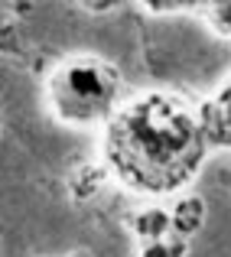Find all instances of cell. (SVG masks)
Here are the masks:
<instances>
[{
	"mask_svg": "<svg viewBox=\"0 0 231 257\" xmlns=\"http://www.w3.org/2000/svg\"><path fill=\"white\" fill-rule=\"evenodd\" d=\"M208 153L202 117L173 91H144L104 127V163L134 192H176Z\"/></svg>",
	"mask_w": 231,
	"mask_h": 257,
	"instance_id": "cell-1",
	"label": "cell"
},
{
	"mask_svg": "<svg viewBox=\"0 0 231 257\" xmlns=\"http://www.w3.org/2000/svg\"><path fill=\"white\" fill-rule=\"evenodd\" d=\"M46 98L62 124H101L118 114L121 72L101 56H72L49 72Z\"/></svg>",
	"mask_w": 231,
	"mask_h": 257,
	"instance_id": "cell-2",
	"label": "cell"
},
{
	"mask_svg": "<svg viewBox=\"0 0 231 257\" xmlns=\"http://www.w3.org/2000/svg\"><path fill=\"white\" fill-rule=\"evenodd\" d=\"M199 117H202V127H205L208 144L231 150V78L199 107Z\"/></svg>",
	"mask_w": 231,
	"mask_h": 257,
	"instance_id": "cell-3",
	"label": "cell"
},
{
	"mask_svg": "<svg viewBox=\"0 0 231 257\" xmlns=\"http://www.w3.org/2000/svg\"><path fill=\"white\" fill-rule=\"evenodd\" d=\"M107 166H101V163H85V166H78L75 173L69 176V195L75 202H88V199H94V195L104 189V182H107Z\"/></svg>",
	"mask_w": 231,
	"mask_h": 257,
	"instance_id": "cell-4",
	"label": "cell"
},
{
	"mask_svg": "<svg viewBox=\"0 0 231 257\" xmlns=\"http://www.w3.org/2000/svg\"><path fill=\"white\" fill-rule=\"evenodd\" d=\"M134 234L144 238V244L150 241H163V234L173 228V212H163V208H144V212L134 215Z\"/></svg>",
	"mask_w": 231,
	"mask_h": 257,
	"instance_id": "cell-5",
	"label": "cell"
},
{
	"mask_svg": "<svg viewBox=\"0 0 231 257\" xmlns=\"http://www.w3.org/2000/svg\"><path fill=\"white\" fill-rule=\"evenodd\" d=\"M202 221H205V202L195 199V195H189V199H179L173 208V228L179 238H189V234H195L202 228Z\"/></svg>",
	"mask_w": 231,
	"mask_h": 257,
	"instance_id": "cell-6",
	"label": "cell"
},
{
	"mask_svg": "<svg viewBox=\"0 0 231 257\" xmlns=\"http://www.w3.org/2000/svg\"><path fill=\"white\" fill-rule=\"evenodd\" d=\"M186 254V238L176 241H150L140 247V257H182Z\"/></svg>",
	"mask_w": 231,
	"mask_h": 257,
	"instance_id": "cell-7",
	"label": "cell"
},
{
	"mask_svg": "<svg viewBox=\"0 0 231 257\" xmlns=\"http://www.w3.org/2000/svg\"><path fill=\"white\" fill-rule=\"evenodd\" d=\"M208 23H212L215 33L221 36H231V0H221V4H208Z\"/></svg>",
	"mask_w": 231,
	"mask_h": 257,
	"instance_id": "cell-8",
	"label": "cell"
},
{
	"mask_svg": "<svg viewBox=\"0 0 231 257\" xmlns=\"http://www.w3.org/2000/svg\"><path fill=\"white\" fill-rule=\"evenodd\" d=\"M144 7L150 13H179V10H189L192 4H179V0H147Z\"/></svg>",
	"mask_w": 231,
	"mask_h": 257,
	"instance_id": "cell-9",
	"label": "cell"
},
{
	"mask_svg": "<svg viewBox=\"0 0 231 257\" xmlns=\"http://www.w3.org/2000/svg\"><path fill=\"white\" fill-rule=\"evenodd\" d=\"M85 10H91V13H107V10H114V0H94V4H81Z\"/></svg>",
	"mask_w": 231,
	"mask_h": 257,
	"instance_id": "cell-10",
	"label": "cell"
},
{
	"mask_svg": "<svg viewBox=\"0 0 231 257\" xmlns=\"http://www.w3.org/2000/svg\"><path fill=\"white\" fill-rule=\"evenodd\" d=\"M69 257H94V254H91V251H88V247H78V251H72Z\"/></svg>",
	"mask_w": 231,
	"mask_h": 257,
	"instance_id": "cell-11",
	"label": "cell"
}]
</instances>
